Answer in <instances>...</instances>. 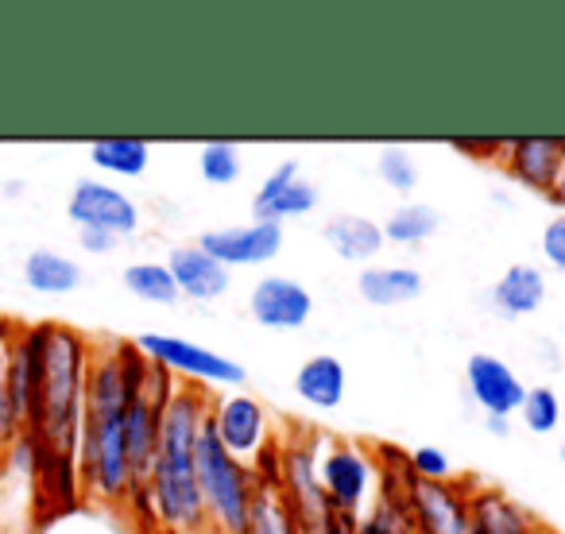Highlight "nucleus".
I'll list each match as a JSON object with an SVG mask.
<instances>
[{
    "label": "nucleus",
    "mask_w": 565,
    "mask_h": 534,
    "mask_svg": "<svg viewBox=\"0 0 565 534\" xmlns=\"http://www.w3.org/2000/svg\"><path fill=\"white\" fill-rule=\"evenodd\" d=\"M28 353V423L24 441L32 453L78 461L86 380L94 345L86 333L63 322H24Z\"/></svg>",
    "instance_id": "f257e3e1"
},
{
    "label": "nucleus",
    "mask_w": 565,
    "mask_h": 534,
    "mask_svg": "<svg viewBox=\"0 0 565 534\" xmlns=\"http://www.w3.org/2000/svg\"><path fill=\"white\" fill-rule=\"evenodd\" d=\"M151 361L136 349V341L94 345L86 380V415L78 438V477L82 492L94 508H120L132 488L125 449V407L132 387L148 376Z\"/></svg>",
    "instance_id": "f03ea898"
},
{
    "label": "nucleus",
    "mask_w": 565,
    "mask_h": 534,
    "mask_svg": "<svg viewBox=\"0 0 565 534\" xmlns=\"http://www.w3.org/2000/svg\"><path fill=\"white\" fill-rule=\"evenodd\" d=\"M210 415V395L205 387L179 384L174 399L167 403L163 423H159V446L151 457L148 488L156 500L159 526L171 534H198L205 526V500L198 488V434Z\"/></svg>",
    "instance_id": "7ed1b4c3"
},
{
    "label": "nucleus",
    "mask_w": 565,
    "mask_h": 534,
    "mask_svg": "<svg viewBox=\"0 0 565 534\" xmlns=\"http://www.w3.org/2000/svg\"><path fill=\"white\" fill-rule=\"evenodd\" d=\"M194 464H198V488H202V500H205V515L213 519V526L221 534H244L252 500H256V480H252L248 464L236 461L217 441L210 415H205L202 434H198Z\"/></svg>",
    "instance_id": "20e7f679"
},
{
    "label": "nucleus",
    "mask_w": 565,
    "mask_h": 534,
    "mask_svg": "<svg viewBox=\"0 0 565 534\" xmlns=\"http://www.w3.org/2000/svg\"><path fill=\"white\" fill-rule=\"evenodd\" d=\"M318 480H322L330 511L361 515L372 503V492H376V484H380L376 457H372L361 441L322 434V446H318Z\"/></svg>",
    "instance_id": "39448f33"
},
{
    "label": "nucleus",
    "mask_w": 565,
    "mask_h": 534,
    "mask_svg": "<svg viewBox=\"0 0 565 534\" xmlns=\"http://www.w3.org/2000/svg\"><path fill=\"white\" fill-rule=\"evenodd\" d=\"M136 349H140L148 361H156L159 369L171 372L179 384H194V387H228V384H244L248 372L244 364L228 361V356L213 353L205 345H194L186 338H174V333H140L136 338Z\"/></svg>",
    "instance_id": "423d86ee"
},
{
    "label": "nucleus",
    "mask_w": 565,
    "mask_h": 534,
    "mask_svg": "<svg viewBox=\"0 0 565 534\" xmlns=\"http://www.w3.org/2000/svg\"><path fill=\"white\" fill-rule=\"evenodd\" d=\"M477 488V477H454L430 484V480H411L407 488V511L415 534H469V495Z\"/></svg>",
    "instance_id": "0eeeda50"
},
{
    "label": "nucleus",
    "mask_w": 565,
    "mask_h": 534,
    "mask_svg": "<svg viewBox=\"0 0 565 534\" xmlns=\"http://www.w3.org/2000/svg\"><path fill=\"white\" fill-rule=\"evenodd\" d=\"M66 217L74 221V228H102V233L125 241L140 228V205L113 182L78 179L66 197Z\"/></svg>",
    "instance_id": "6e6552de"
},
{
    "label": "nucleus",
    "mask_w": 565,
    "mask_h": 534,
    "mask_svg": "<svg viewBox=\"0 0 565 534\" xmlns=\"http://www.w3.org/2000/svg\"><path fill=\"white\" fill-rule=\"evenodd\" d=\"M210 426H213V434H217V441L236 461H252V457L271 441L267 407L256 395H244V392L210 399Z\"/></svg>",
    "instance_id": "1a4fd4ad"
},
{
    "label": "nucleus",
    "mask_w": 565,
    "mask_h": 534,
    "mask_svg": "<svg viewBox=\"0 0 565 534\" xmlns=\"http://www.w3.org/2000/svg\"><path fill=\"white\" fill-rule=\"evenodd\" d=\"M198 248L210 252L228 271H233V267L271 264L282 252V225H275V221H252V225L210 228V233H202Z\"/></svg>",
    "instance_id": "9d476101"
},
{
    "label": "nucleus",
    "mask_w": 565,
    "mask_h": 534,
    "mask_svg": "<svg viewBox=\"0 0 565 534\" xmlns=\"http://www.w3.org/2000/svg\"><path fill=\"white\" fill-rule=\"evenodd\" d=\"M248 314L264 330H302L315 314V295L291 276H264L248 291Z\"/></svg>",
    "instance_id": "9b49d317"
},
{
    "label": "nucleus",
    "mask_w": 565,
    "mask_h": 534,
    "mask_svg": "<svg viewBox=\"0 0 565 534\" xmlns=\"http://www.w3.org/2000/svg\"><path fill=\"white\" fill-rule=\"evenodd\" d=\"M465 387H469V399L477 403L480 410L495 418H511L519 407H523V380L515 376L508 361L492 353H472L469 364H465Z\"/></svg>",
    "instance_id": "f8f14e48"
},
{
    "label": "nucleus",
    "mask_w": 565,
    "mask_h": 534,
    "mask_svg": "<svg viewBox=\"0 0 565 534\" xmlns=\"http://www.w3.org/2000/svg\"><path fill=\"white\" fill-rule=\"evenodd\" d=\"M318 205V186L302 179L299 159H282L264 182H259L256 197H252V213L256 221H275L282 225L287 217H302Z\"/></svg>",
    "instance_id": "ddd939ff"
},
{
    "label": "nucleus",
    "mask_w": 565,
    "mask_h": 534,
    "mask_svg": "<svg viewBox=\"0 0 565 534\" xmlns=\"http://www.w3.org/2000/svg\"><path fill=\"white\" fill-rule=\"evenodd\" d=\"M500 163L511 171V179L523 182L526 190L550 194L557 171L565 163V140L562 136H523V140H503Z\"/></svg>",
    "instance_id": "4468645a"
},
{
    "label": "nucleus",
    "mask_w": 565,
    "mask_h": 534,
    "mask_svg": "<svg viewBox=\"0 0 565 534\" xmlns=\"http://www.w3.org/2000/svg\"><path fill=\"white\" fill-rule=\"evenodd\" d=\"M167 267H171L174 284H179V295H186V299H194V302L221 299V295L228 291V284H233V279H228V267H221L217 259L198 248V244H179V248H171Z\"/></svg>",
    "instance_id": "2eb2a0df"
},
{
    "label": "nucleus",
    "mask_w": 565,
    "mask_h": 534,
    "mask_svg": "<svg viewBox=\"0 0 565 534\" xmlns=\"http://www.w3.org/2000/svg\"><path fill=\"white\" fill-rule=\"evenodd\" d=\"M469 515H472V531L480 534H531L539 526L523 503H515L500 488L480 484V480L469 495Z\"/></svg>",
    "instance_id": "dca6fc26"
},
{
    "label": "nucleus",
    "mask_w": 565,
    "mask_h": 534,
    "mask_svg": "<svg viewBox=\"0 0 565 534\" xmlns=\"http://www.w3.org/2000/svg\"><path fill=\"white\" fill-rule=\"evenodd\" d=\"M356 295H361L369 307H403V302H415L423 295V271L403 264H372L356 276Z\"/></svg>",
    "instance_id": "f3484780"
},
{
    "label": "nucleus",
    "mask_w": 565,
    "mask_h": 534,
    "mask_svg": "<svg viewBox=\"0 0 565 534\" xmlns=\"http://www.w3.org/2000/svg\"><path fill=\"white\" fill-rule=\"evenodd\" d=\"M20 276H24V287L35 295H71L82 287L86 271H82L78 259H71L66 252H55V248H35L24 256V267H20Z\"/></svg>",
    "instance_id": "a211bd4d"
},
{
    "label": "nucleus",
    "mask_w": 565,
    "mask_h": 534,
    "mask_svg": "<svg viewBox=\"0 0 565 534\" xmlns=\"http://www.w3.org/2000/svg\"><path fill=\"white\" fill-rule=\"evenodd\" d=\"M546 302V276L531 264H515L500 276V284L492 287V307L500 318L515 322L523 314H534V310Z\"/></svg>",
    "instance_id": "6ab92c4d"
},
{
    "label": "nucleus",
    "mask_w": 565,
    "mask_h": 534,
    "mask_svg": "<svg viewBox=\"0 0 565 534\" xmlns=\"http://www.w3.org/2000/svg\"><path fill=\"white\" fill-rule=\"evenodd\" d=\"M345 387H349L345 364H341L338 356H330V353L310 356V361L295 372V392H299V399L310 403V407H318V410L341 407V399H345Z\"/></svg>",
    "instance_id": "aec40b11"
},
{
    "label": "nucleus",
    "mask_w": 565,
    "mask_h": 534,
    "mask_svg": "<svg viewBox=\"0 0 565 534\" xmlns=\"http://www.w3.org/2000/svg\"><path fill=\"white\" fill-rule=\"evenodd\" d=\"M322 236L330 241V248L338 252L349 264H369L376 259V252L384 248V228L372 217H361V213H341L330 225L322 228Z\"/></svg>",
    "instance_id": "412c9836"
},
{
    "label": "nucleus",
    "mask_w": 565,
    "mask_h": 534,
    "mask_svg": "<svg viewBox=\"0 0 565 534\" xmlns=\"http://www.w3.org/2000/svg\"><path fill=\"white\" fill-rule=\"evenodd\" d=\"M89 163L113 179H140L151 167V148L148 140H136V136H109V140L89 143Z\"/></svg>",
    "instance_id": "4be33fe9"
},
{
    "label": "nucleus",
    "mask_w": 565,
    "mask_h": 534,
    "mask_svg": "<svg viewBox=\"0 0 565 534\" xmlns=\"http://www.w3.org/2000/svg\"><path fill=\"white\" fill-rule=\"evenodd\" d=\"M120 279H125L128 295H136L140 302H151V307H174V302L182 299L179 284H174L171 267L167 264H151V259H143V264H128Z\"/></svg>",
    "instance_id": "5701e85b"
},
{
    "label": "nucleus",
    "mask_w": 565,
    "mask_h": 534,
    "mask_svg": "<svg viewBox=\"0 0 565 534\" xmlns=\"http://www.w3.org/2000/svg\"><path fill=\"white\" fill-rule=\"evenodd\" d=\"M441 228V213L426 202H407L384 221V236L395 244H423Z\"/></svg>",
    "instance_id": "b1692460"
},
{
    "label": "nucleus",
    "mask_w": 565,
    "mask_h": 534,
    "mask_svg": "<svg viewBox=\"0 0 565 534\" xmlns=\"http://www.w3.org/2000/svg\"><path fill=\"white\" fill-rule=\"evenodd\" d=\"M244 534H302V526L279 492H264V488H256V500H252Z\"/></svg>",
    "instance_id": "393cba45"
},
{
    "label": "nucleus",
    "mask_w": 565,
    "mask_h": 534,
    "mask_svg": "<svg viewBox=\"0 0 565 534\" xmlns=\"http://www.w3.org/2000/svg\"><path fill=\"white\" fill-rule=\"evenodd\" d=\"M519 418L531 434H554L565 418V403L554 387L539 384V387H526L523 395V407H519Z\"/></svg>",
    "instance_id": "a878e982"
},
{
    "label": "nucleus",
    "mask_w": 565,
    "mask_h": 534,
    "mask_svg": "<svg viewBox=\"0 0 565 534\" xmlns=\"http://www.w3.org/2000/svg\"><path fill=\"white\" fill-rule=\"evenodd\" d=\"M35 534H125V526L117 523V515H113L109 508H86V503H82L71 515L40 523Z\"/></svg>",
    "instance_id": "bb28decb"
},
{
    "label": "nucleus",
    "mask_w": 565,
    "mask_h": 534,
    "mask_svg": "<svg viewBox=\"0 0 565 534\" xmlns=\"http://www.w3.org/2000/svg\"><path fill=\"white\" fill-rule=\"evenodd\" d=\"M356 534H415L407 495H380L376 508L356 523Z\"/></svg>",
    "instance_id": "cd10ccee"
},
{
    "label": "nucleus",
    "mask_w": 565,
    "mask_h": 534,
    "mask_svg": "<svg viewBox=\"0 0 565 534\" xmlns=\"http://www.w3.org/2000/svg\"><path fill=\"white\" fill-rule=\"evenodd\" d=\"M241 148L228 140H213L205 143L202 151H198V171H202V179L210 182V186H228V182L241 179Z\"/></svg>",
    "instance_id": "c85d7f7f"
},
{
    "label": "nucleus",
    "mask_w": 565,
    "mask_h": 534,
    "mask_svg": "<svg viewBox=\"0 0 565 534\" xmlns=\"http://www.w3.org/2000/svg\"><path fill=\"white\" fill-rule=\"evenodd\" d=\"M376 174L392 190H399V194H407V190L418 186V163H415V156H411L407 148H384V151H380V156H376Z\"/></svg>",
    "instance_id": "c756f323"
},
{
    "label": "nucleus",
    "mask_w": 565,
    "mask_h": 534,
    "mask_svg": "<svg viewBox=\"0 0 565 534\" xmlns=\"http://www.w3.org/2000/svg\"><path fill=\"white\" fill-rule=\"evenodd\" d=\"M411 472L415 480H430V484H441V480H454V461H449L446 449L438 446H418L411 449Z\"/></svg>",
    "instance_id": "7c9ffc66"
},
{
    "label": "nucleus",
    "mask_w": 565,
    "mask_h": 534,
    "mask_svg": "<svg viewBox=\"0 0 565 534\" xmlns=\"http://www.w3.org/2000/svg\"><path fill=\"white\" fill-rule=\"evenodd\" d=\"M252 480L264 492H279L282 484V446L279 441H267L256 457H252Z\"/></svg>",
    "instance_id": "2f4dec72"
},
{
    "label": "nucleus",
    "mask_w": 565,
    "mask_h": 534,
    "mask_svg": "<svg viewBox=\"0 0 565 534\" xmlns=\"http://www.w3.org/2000/svg\"><path fill=\"white\" fill-rule=\"evenodd\" d=\"M542 259L565 276V213H557V217L542 228Z\"/></svg>",
    "instance_id": "473e14b6"
},
{
    "label": "nucleus",
    "mask_w": 565,
    "mask_h": 534,
    "mask_svg": "<svg viewBox=\"0 0 565 534\" xmlns=\"http://www.w3.org/2000/svg\"><path fill=\"white\" fill-rule=\"evenodd\" d=\"M449 148L469 159H495V163L503 156V140H449Z\"/></svg>",
    "instance_id": "72a5a7b5"
},
{
    "label": "nucleus",
    "mask_w": 565,
    "mask_h": 534,
    "mask_svg": "<svg viewBox=\"0 0 565 534\" xmlns=\"http://www.w3.org/2000/svg\"><path fill=\"white\" fill-rule=\"evenodd\" d=\"M78 244L89 252V256H109L113 248H117V236L102 233V228H78Z\"/></svg>",
    "instance_id": "f704fd0d"
},
{
    "label": "nucleus",
    "mask_w": 565,
    "mask_h": 534,
    "mask_svg": "<svg viewBox=\"0 0 565 534\" xmlns=\"http://www.w3.org/2000/svg\"><path fill=\"white\" fill-rule=\"evenodd\" d=\"M484 426H488V434H495V438H511V418L488 415V418H484Z\"/></svg>",
    "instance_id": "c9c22d12"
},
{
    "label": "nucleus",
    "mask_w": 565,
    "mask_h": 534,
    "mask_svg": "<svg viewBox=\"0 0 565 534\" xmlns=\"http://www.w3.org/2000/svg\"><path fill=\"white\" fill-rule=\"evenodd\" d=\"M550 202H554V205H562V210H565V163H562V171H557V179H554V186H550Z\"/></svg>",
    "instance_id": "e433bc0d"
},
{
    "label": "nucleus",
    "mask_w": 565,
    "mask_h": 534,
    "mask_svg": "<svg viewBox=\"0 0 565 534\" xmlns=\"http://www.w3.org/2000/svg\"><path fill=\"white\" fill-rule=\"evenodd\" d=\"M531 534H557V531H550V526H534Z\"/></svg>",
    "instance_id": "4c0bfd02"
},
{
    "label": "nucleus",
    "mask_w": 565,
    "mask_h": 534,
    "mask_svg": "<svg viewBox=\"0 0 565 534\" xmlns=\"http://www.w3.org/2000/svg\"><path fill=\"white\" fill-rule=\"evenodd\" d=\"M562 464H565V441H562Z\"/></svg>",
    "instance_id": "58836bf2"
},
{
    "label": "nucleus",
    "mask_w": 565,
    "mask_h": 534,
    "mask_svg": "<svg viewBox=\"0 0 565 534\" xmlns=\"http://www.w3.org/2000/svg\"><path fill=\"white\" fill-rule=\"evenodd\" d=\"M469 534H480V531H469Z\"/></svg>",
    "instance_id": "ea45409f"
}]
</instances>
